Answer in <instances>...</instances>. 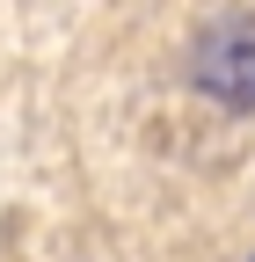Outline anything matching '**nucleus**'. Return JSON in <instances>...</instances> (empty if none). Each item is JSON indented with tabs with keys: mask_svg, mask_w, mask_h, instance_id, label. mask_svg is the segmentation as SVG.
<instances>
[{
	"mask_svg": "<svg viewBox=\"0 0 255 262\" xmlns=\"http://www.w3.org/2000/svg\"><path fill=\"white\" fill-rule=\"evenodd\" d=\"M189 73H197L204 95H219V102H233V110H255V22H219V29H204Z\"/></svg>",
	"mask_w": 255,
	"mask_h": 262,
	"instance_id": "f257e3e1",
	"label": "nucleus"
}]
</instances>
